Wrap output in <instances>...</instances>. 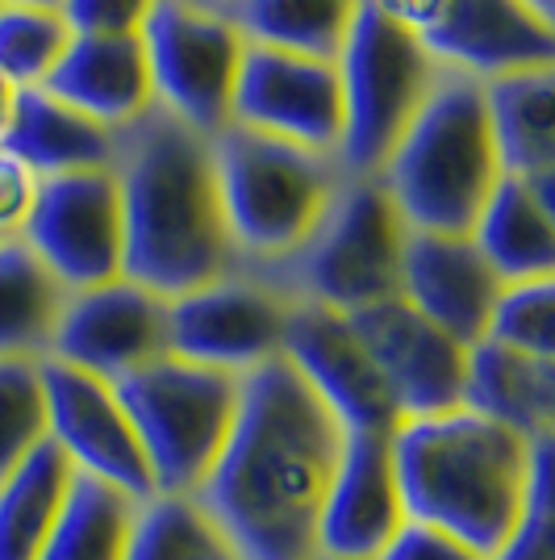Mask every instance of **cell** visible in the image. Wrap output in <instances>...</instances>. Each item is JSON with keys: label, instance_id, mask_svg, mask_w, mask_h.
I'll use <instances>...</instances> for the list:
<instances>
[{"label": "cell", "instance_id": "cell-4", "mask_svg": "<svg viewBox=\"0 0 555 560\" xmlns=\"http://www.w3.org/2000/svg\"><path fill=\"white\" fill-rule=\"evenodd\" d=\"M376 180L385 185L405 231H472L493 185L501 180L481 84L456 71H439Z\"/></svg>", "mask_w": 555, "mask_h": 560}, {"label": "cell", "instance_id": "cell-5", "mask_svg": "<svg viewBox=\"0 0 555 560\" xmlns=\"http://www.w3.org/2000/svg\"><path fill=\"white\" fill-rule=\"evenodd\" d=\"M209 151L238 268H272L293 256L343 180L334 155L263 139L238 126L217 130Z\"/></svg>", "mask_w": 555, "mask_h": 560}, {"label": "cell", "instance_id": "cell-26", "mask_svg": "<svg viewBox=\"0 0 555 560\" xmlns=\"http://www.w3.org/2000/svg\"><path fill=\"white\" fill-rule=\"evenodd\" d=\"M75 468L59 447L43 444L0 486V560H38L68 506Z\"/></svg>", "mask_w": 555, "mask_h": 560}, {"label": "cell", "instance_id": "cell-8", "mask_svg": "<svg viewBox=\"0 0 555 560\" xmlns=\"http://www.w3.org/2000/svg\"><path fill=\"white\" fill-rule=\"evenodd\" d=\"M334 71L343 96V139L334 160L343 176H376L401 130L422 109L439 68L417 34L359 0L355 22L334 55Z\"/></svg>", "mask_w": 555, "mask_h": 560}, {"label": "cell", "instance_id": "cell-37", "mask_svg": "<svg viewBox=\"0 0 555 560\" xmlns=\"http://www.w3.org/2000/svg\"><path fill=\"white\" fill-rule=\"evenodd\" d=\"M376 13H385L389 22H397L401 30H410V34H426L430 25L439 22L442 4L447 0H368Z\"/></svg>", "mask_w": 555, "mask_h": 560}, {"label": "cell", "instance_id": "cell-18", "mask_svg": "<svg viewBox=\"0 0 555 560\" xmlns=\"http://www.w3.org/2000/svg\"><path fill=\"white\" fill-rule=\"evenodd\" d=\"M405 518L389 435H347L318 518V560H376Z\"/></svg>", "mask_w": 555, "mask_h": 560}, {"label": "cell", "instance_id": "cell-10", "mask_svg": "<svg viewBox=\"0 0 555 560\" xmlns=\"http://www.w3.org/2000/svg\"><path fill=\"white\" fill-rule=\"evenodd\" d=\"M293 298L255 268H234L167 302V355L247 376L276 360Z\"/></svg>", "mask_w": 555, "mask_h": 560}, {"label": "cell", "instance_id": "cell-41", "mask_svg": "<svg viewBox=\"0 0 555 560\" xmlns=\"http://www.w3.org/2000/svg\"><path fill=\"white\" fill-rule=\"evenodd\" d=\"M17 4H47V9H55L59 0H17Z\"/></svg>", "mask_w": 555, "mask_h": 560}, {"label": "cell", "instance_id": "cell-40", "mask_svg": "<svg viewBox=\"0 0 555 560\" xmlns=\"http://www.w3.org/2000/svg\"><path fill=\"white\" fill-rule=\"evenodd\" d=\"M188 4H205V9H231L234 0H188Z\"/></svg>", "mask_w": 555, "mask_h": 560}, {"label": "cell", "instance_id": "cell-31", "mask_svg": "<svg viewBox=\"0 0 555 560\" xmlns=\"http://www.w3.org/2000/svg\"><path fill=\"white\" fill-rule=\"evenodd\" d=\"M47 440V394L38 364L0 360V486Z\"/></svg>", "mask_w": 555, "mask_h": 560}, {"label": "cell", "instance_id": "cell-6", "mask_svg": "<svg viewBox=\"0 0 555 560\" xmlns=\"http://www.w3.org/2000/svg\"><path fill=\"white\" fill-rule=\"evenodd\" d=\"M405 222L376 176H343L302 247L272 268H255L293 302L355 314L397 298Z\"/></svg>", "mask_w": 555, "mask_h": 560}, {"label": "cell", "instance_id": "cell-17", "mask_svg": "<svg viewBox=\"0 0 555 560\" xmlns=\"http://www.w3.org/2000/svg\"><path fill=\"white\" fill-rule=\"evenodd\" d=\"M422 47L439 71L488 84L513 71L555 68V25L522 0H447Z\"/></svg>", "mask_w": 555, "mask_h": 560}, {"label": "cell", "instance_id": "cell-27", "mask_svg": "<svg viewBox=\"0 0 555 560\" xmlns=\"http://www.w3.org/2000/svg\"><path fill=\"white\" fill-rule=\"evenodd\" d=\"M359 0H234L222 9L247 47L330 59L343 47Z\"/></svg>", "mask_w": 555, "mask_h": 560}, {"label": "cell", "instance_id": "cell-7", "mask_svg": "<svg viewBox=\"0 0 555 560\" xmlns=\"http://www.w3.org/2000/svg\"><path fill=\"white\" fill-rule=\"evenodd\" d=\"M114 394L134 422L155 493L197 498L231 440L238 376L160 355L114 381Z\"/></svg>", "mask_w": 555, "mask_h": 560}, {"label": "cell", "instance_id": "cell-28", "mask_svg": "<svg viewBox=\"0 0 555 560\" xmlns=\"http://www.w3.org/2000/svg\"><path fill=\"white\" fill-rule=\"evenodd\" d=\"M139 506L134 498L75 472L68 506L38 560H126Z\"/></svg>", "mask_w": 555, "mask_h": 560}, {"label": "cell", "instance_id": "cell-15", "mask_svg": "<svg viewBox=\"0 0 555 560\" xmlns=\"http://www.w3.org/2000/svg\"><path fill=\"white\" fill-rule=\"evenodd\" d=\"M280 355L314 389V397L343 427V435H393V397L368 360L347 314L322 305H293Z\"/></svg>", "mask_w": 555, "mask_h": 560}, {"label": "cell", "instance_id": "cell-19", "mask_svg": "<svg viewBox=\"0 0 555 560\" xmlns=\"http://www.w3.org/2000/svg\"><path fill=\"white\" fill-rule=\"evenodd\" d=\"M497 293L501 280L493 277L468 234H405L397 298L447 330L456 343L472 348L476 339H485Z\"/></svg>", "mask_w": 555, "mask_h": 560}, {"label": "cell", "instance_id": "cell-11", "mask_svg": "<svg viewBox=\"0 0 555 560\" xmlns=\"http://www.w3.org/2000/svg\"><path fill=\"white\" fill-rule=\"evenodd\" d=\"M25 247L68 293L121 277V197L114 172H75L38 180L22 226Z\"/></svg>", "mask_w": 555, "mask_h": 560}, {"label": "cell", "instance_id": "cell-9", "mask_svg": "<svg viewBox=\"0 0 555 560\" xmlns=\"http://www.w3.org/2000/svg\"><path fill=\"white\" fill-rule=\"evenodd\" d=\"M139 43L151 75V101L163 117L201 139L231 126V96L247 43L222 9L155 0Z\"/></svg>", "mask_w": 555, "mask_h": 560}, {"label": "cell", "instance_id": "cell-20", "mask_svg": "<svg viewBox=\"0 0 555 560\" xmlns=\"http://www.w3.org/2000/svg\"><path fill=\"white\" fill-rule=\"evenodd\" d=\"M43 93L114 135L155 109L139 34H71Z\"/></svg>", "mask_w": 555, "mask_h": 560}, {"label": "cell", "instance_id": "cell-24", "mask_svg": "<svg viewBox=\"0 0 555 560\" xmlns=\"http://www.w3.org/2000/svg\"><path fill=\"white\" fill-rule=\"evenodd\" d=\"M488 139L506 176H555V68L513 71L481 84Z\"/></svg>", "mask_w": 555, "mask_h": 560}, {"label": "cell", "instance_id": "cell-34", "mask_svg": "<svg viewBox=\"0 0 555 560\" xmlns=\"http://www.w3.org/2000/svg\"><path fill=\"white\" fill-rule=\"evenodd\" d=\"M488 560H555V544H552V472L539 481L531 506L522 514L518 532L493 552Z\"/></svg>", "mask_w": 555, "mask_h": 560}, {"label": "cell", "instance_id": "cell-29", "mask_svg": "<svg viewBox=\"0 0 555 560\" xmlns=\"http://www.w3.org/2000/svg\"><path fill=\"white\" fill-rule=\"evenodd\" d=\"M126 560H238L192 498H146Z\"/></svg>", "mask_w": 555, "mask_h": 560}, {"label": "cell", "instance_id": "cell-33", "mask_svg": "<svg viewBox=\"0 0 555 560\" xmlns=\"http://www.w3.org/2000/svg\"><path fill=\"white\" fill-rule=\"evenodd\" d=\"M55 9L71 34H139L155 0H59Z\"/></svg>", "mask_w": 555, "mask_h": 560}, {"label": "cell", "instance_id": "cell-25", "mask_svg": "<svg viewBox=\"0 0 555 560\" xmlns=\"http://www.w3.org/2000/svg\"><path fill=\"white\" fill-rule=\"evenodd\" d=\"M68 289L22 238H0V360H47Z\"/></svg>", "mask_w": 555, "mask_h": 560}, {"label": "cell", "instance_id": "cell-13", "mask_svg": "<svg viewBox=\"0 0 555 560\" xmlns=\"http://www.w3.org/2000/svg\"><path fill=\"white\" fill-rule=\"evenodd\" d=\"M38 373L47 394V435L71 468L134 502L155 498L134 422L117 401L114 385L59 360H38Z\"/></svg>", "mask_w": 555, "mask_h": 560}, {"label": "cell", "instance_id": "cell-30", "mask_svg": "<svg viewBox=\"0 0 555 560\" xmlns=\"http://www.w3.org/2000/svg\"><path fill=\"white\" fill-rule=\"evenodd\" d=\"M68 43L71 30L59 9L0 0V75L13 89H43Z\"/></svg>", "mask_w": 555, "mask_h": 560}, {"label": "cell", "instance_id": "cell-21", "mask_svg": "<svg viewBox=\"0 0 555 560\" xmlns=\"http://www.w3.org/2000/svg\"><path fill=\"white\" fill-rule=\"evenodd\" d=\"M472 247L501 284L555 277V176H506L472 222Z\"/></svg>", "mask_w": 555, "mask_h": 560}, {"label": "cell", "instance_id": "cell-2", "mask_svg": "<svg viewBox=\"0 0 555 560\" xmlns=\"http://www.w3.org/2000/svg\"><path fill=\"white\" fill-rule=\"evenodd\" d=\"M114 180L126 280L172 302L238 268L209 139L151 109L117 135Z\"/></svg>", "mask_w": 555, "mask_h": 560}, {"label": "cell", "instance_id": "cell-1", "mask_svg": "<svg viewBox=\"0 0 555 560\" xmlns=\"http://www.w3.org/2000/svg\"><path fill=\"white\" fill-rule=\"evenodd\" d=\"M343 427L276 355L238 376L231 440L192 498L238 560H318V518Z\"/></svg>", "mask_w": 555, "mask_h": 560}, {"label": "cell", "instance_id": "cell-22", "mask_svg": "<svg viewBox=\"0 0 555 560\" xmlns=\"http://www.w3.org/2000/svg\"><path fill=\"white\" fill-rule=\"evenodd\" d=\"M463 410L501 422L522 440H555V360L476 339L463 355Z\"/></svg>", "mask_w": 555, "mask_h": 560}, {"label": "cell", "instance_id": "cell-32", "mask_svg": "<svg viewBox=\"0 0 555 560\" xmlns=\"http://www.w3.org/2000/svg\"><path fill=\"white\" fill-rule=\"evenodd\" d=\"M485 339L539 360H555V277L501 284L488 310Z\"/></svg>", "mask_w": 555, "mask_h": 560}, {"label": "cell", "instance_id": "cell-14", "mask_svg": "<svg viewBox=\"0 0 555 560\" xmlns=\"http://www.w3.org/2000/svg\"><path fill=\"white\" fill-rule=\"evenodd\" d=\"M347 323L393 397L397 419H430V415L460 410L468 348L456 343L447 330L422 318L401 298H385L368 310H355L347 314Z\"/></svg>", "mask_w": 555, "mask_h": 560}, {"label": "cell", "instance_id": "cell-35", "mask_svg": "<svg viewBox=\"0 0 555 560\" xmlns=\"http://www.w3.org/2000/svg\"><path fill=\"white\" fill-rule=\"evenodd\" d=\"M376 560H488L481 557L476 548H468L463 539L447 536L430 523H417V518H405V527L389 539V548Z\"/></svg>", "mask_w": 555, "mask_h": 560}, {"label": "cell", "instance_id": "cell-38", "mask_svg": "<svg viewBox=\"0 0 555 560\" xmlns=\"http://www.w3.org/2000/svg\"><path fill=\"white\" fill-rule=\"evenodd\" d=\"M17 93L22 89H13L4 75H0V135H4V126H9V117H13V105H17Z\"/></svg>", "mask_w": 555, "mask_h": 560}, {"label": "cell", "instance_id": "cell-23", "mask_svg": "<svg viewBox=\"0 0 555 560\" xmlns=\"http://www.w3.org/2000/svg\"><path fill=\"white\" fill-rule=\"evenodd\" d=\"M0 151L29 167L38 180L75 172H114L117 135L68 109L43 89H22L0 135Z\"/></svg>", "mask_w": 555, "mask_h": 560}, {"label": "cell", "instance_id": "cell-36", "mask_svg": "<svg viewBox=\"0 0 555 560\" xmlns=\"http://www.w3.org/2000/svg\"><path fill=\"white\" fill-rule=\"evenodd\" d=\"M34 192H38V176L0 151V238L22 234L25 213L34 206Z\"/></svg>", "mask_w": 555, "mask_h": 560}, {"label": "cell", "instance_id": "cell-39", "mask_svg": "<svg viewBox=\"0 0 555 560\" xmlns=\"http://www.w3.org/2000/svg\"><path fill=\"white\" fill-rule=\"evenodd\" d=\"M522 4H527L531 13H539L543 22H552V25H555V0H522Z\"/></svg>", "mask_w": 555, "mask_h": 560}, {"label": "cell", "instance_id": "cell-12", "mask_svg": "<svg viewBox=\"0 0 555 560\" xmlns=\"http://www.w3.org/2000/svg\"><path fill=\"white\" fill-rule=\"evenodd\" d=\"M231 126L318 155H339L343 139L339 71L330 59L247 47L234 80Z\"/></svg>", "mask_w": 555, "mask_h": 560}, {"label": "cell", "instance_id": "cell-3", "mask_svg": "<svg viewBox=\"0 0 555 560\" xmlns=\"http://www.w3.org/2000/svg\"><path fill=\"white\" fill-rule=\"evenodd\" d=\"M389 447L405 514L493 557L518 532L539 481L552 472L555 440L531 444L460 406L397 422Z\"/></svg>", "mask_w": 555, "mask_h": 560}, {"label": "cell", "instance_id": "cell-16", "mask_svg": "<svg viewBox=\"0 0 555 560\" xmlns=\"http://www.w3.org/2000/svg\"><path fill=\"white\" fill-rule=\"evenodd\" d=\"M160 355H167V302L134 280L117 277L68 293L47 360L114 385Z\"/></svg>", "mask_w": 555, "mask_h": 560}]
</instances>
